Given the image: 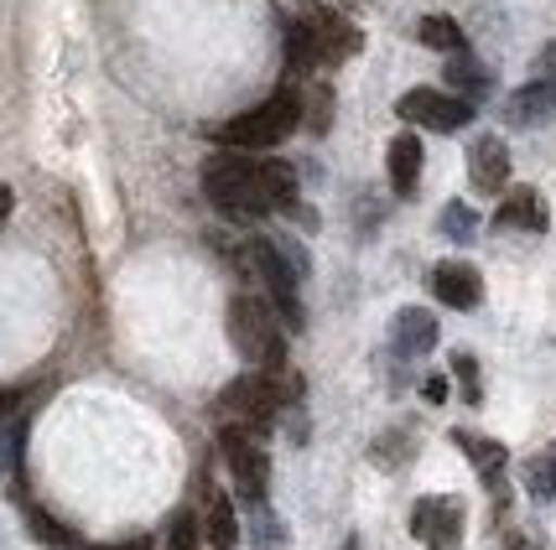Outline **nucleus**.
Listing matches in <instances>:
<instances>
[{
    "mask_svg": "<svg viewBox=\"0 0 556 550\" xmlns=\"http://www.w3.org/2000/svg\"><path fill=\"white\" fill-rule=\"evenodd\" d=\"M203 192L218 214L229 218H266L296 197V171L287 162H255L240 151H218L203 167Z\"/></svg>",
    "mask_w": 556,
    "mask_h": 550,
    "instance_id": "obj_1",
    "label": "nucleus"
},
{
    "mask_svg": "<svg viewBox=\"0 0 556 550\" xmlns=\"http://www.w3.org/2000/svg\"><path fill=\"white\" fill-rule=\"evenodd\" d=\"M302 125V94L296 89H281V94H270L266 104H255V110H244L235 120H224L214 130L218 145H229V151H270V145H281Z\"/></svg>",
    "mask_w": 556,
    "mask_h": 550,
    "instance_id": "obj_2",
    "label": "nucleus"
},
{
    "mask_svg": "<svg viewBox=\"0 0 556 550\" xmlns=\"http://www.w3.org/2000/svg\"><path fill=\"white\" fill-rule=\"evenodd\" d=\"M229 343L255 369H281L287 363V333H281L276 311L261 296H235L229 302Z\"/></svg>",
    "mask_w": 556,
    "mask_h": 550,
    "instance_id": "obj_3",
    "label": "nucleus"
},
{
    "mask_svg": "<svg viewBox=\"0 0 556 550\" xmlns=\"http://www.w3.org/2000/svg\"><path fill=\"white\" fill-rule=\"evenodd\" d=\"M296 389H302V384H281L276 369H255V374H244V380H235L224 389V410H235L250 426H266V421L281 415L287 395H296Z\"/></svg>",
    "mask_w": 556,
    "mask_h": 550,
    "instance_id": "obj_4",
    "label": "nucleus"
},
{
    "mask_svg": "<svg viewBox=\"0 0 556 550\" xmlns=\"http://www.w3.org/2000/svg\"><path fill=\"white\" fill-rule=\"evenodd\" d=\"M250 265H255V276L266 281L270 291V307L276 317L287 322V328H302V296H296V265L281 255V244L276 240H250Z\"/></svg>",
    "mask_w": 556,
    "mask_h": 550,
    "instance_id": "obj_5",
    "label": "nucleus"
},
{
    "mask_svg": "<svg viewBox=\"0 0 556 550\" xmlns=\"http://www.w3.org/2000/svg\"><path fill=\"white\" fill-rule=\"evenodd\" d=\"M395 115L412 125H427L437 136H453V130H463V125L473 120V104L458 94H442V89H412V94H401Z\"/></svg>",
    "mask_w": 556,
    "mask_h": 550,
    "instance_id": "obj_6",
    "label": "nucleus"
},
{
    "mask_svg": "<svg viewBox=\"0 0 556 550\" xmlns=\"http://www.w3.org/2000/svg\"><path fill=\"white\" fill-rule=\"evenodd\" d=\"M224 462H229V478L250 503H266V483H270V457L261 452V442H250V431H224L218 436Z\"/></svg>",
    "mask_w": 556,
    "mask_h": 550,
    "instance_id": "obj_7",
    "label": "nucleus"
},
{
    "mask_svg": "<svg viewBox=\"0 0 556 550\" xmlns=\"http://www.w3.org/2000/svg\"><path fill=\"white\" fill-rule=\"evenodd\" d=\"M412 535L427 550H458L463 546V503L458 499H416Z\"/></svg>",
    "mask_w": 556,
    "mask_h": 550,
    "instance_id": "obj_8",
    "label": "nucleus"
},
{
    "mask_svg": "<svg viewBox=\"0 0 556 550\" xmlns=\"http://www.w3.org/2000/svg\"><path fill=\"white\" fill-rule=\"evenodd\" d=\"M432 296L442 307L468 311V307L484 302V276H479L468 260H442V265H432Z\"/></svg>",
    "mask_w": 556,
    "mask_h": 550,
    "instance_id": "obj_9",
    "label": "nucleus"
},
{
    "mask_svg": "<svg viewBox=\"0 0 556 550\" xmlns=\"http://www.w3.org/2000/svg\"><path fill=\"white\" fill-rule=\"evenodd\" d=\"M505 120L515 130H535V125L556 120V78H535L526 89H515L505 99Z\"/></svg>",
    "mask_w": 556,
    "mask_h": 550,
    "instance_id": "obj_10",
    "label": "nucleus"
},
{
    "mask_svg": "<svg viewBox=\"0 0 556 550\" xmlns=\"http://www.w3.org/2000/svg\"><path fill=\"white\" fill-rule=\"evenodd\" d=\"M468 182L479 192H505L509 188V151L500 136H479L468 151Z\"/></svg>",
    "mask_w": 556,
    "mask_h": 550,
    "instance_id": "obj_11",
    "label": "nucleus"
},
{
    "mask_svg": "<svg viewBox=\"0 0 556 550\" xmlns=\"http://www.w3.org/2000/svg\"><path fill=\"white\" fill-rule=\"evenodd\" d=\"M546 203H541V192L535 188H509V197L494 208V229H526V234H546Z\"/></svg>",
    "mask_w": 556,
    "mask_h": 550,
    "instance_id": "obj_12",
    "label": "nucleus"
},
{
    "mask_svg": "<svg viewBox=\"0 0 556 550\" xmlns=\"http://www.w3.org/2000/svg\"><path fill=\"white\" fill-rule=\"evenodd\" d=\"M390 343H395V354H401V359H421V354H432L437 348V317L427 307L395 311V333H390Z\"/></svg>",
    "mask_w": 556,
    "mask_h": 550,
    "instance_id": "obj_13",
    "label": "nucleus"
},
{
    "mask_svg": "<svg viewBox=\"0 0 556 550\" xmlns=\"http://www.w3.org/2000/svg\"><path fill=\"white\" fill-rule=\"evenodd\" d=\"M313 37H317V57H323V63H343V57H354V52H359V31L343 22L339 11L313 16Z\"/></svg>",
    "mask_w": 556,
    "mask_h": 550,
    "instance_id": "obj_14",
    "label": "nucleus"
},
{
    "mask_svg": "<svg viewBox=\"0 0 556 550\" xmlns=\"http://www.w3.org/2000/svg\"><path fill=\"white\" fill-rule=\"evenodd\" d=\"M453 442H458V452L479 468V478L484 483H500V473H505L509 452L494 442V436H479V431H453Z\"/></svg>",
    "mask_w": 556,
    "mask_h": 550,
    "instance_id": "obj_15",
    "label": "nucleus"
},
{
    "mask_svg": "<svg viewBox=\"0 0 556 550\" xmlns=\"http://www.w3.org/2000/svg\"><path fill=\"white\" fill-rule=\"evenodd\" d=\"M386 156H390V188H395V197H412L416 177H421V141L406 130V136H395V141H390Z\"/></svg>",
    "mask_w": 556,
    "mask_h": 550,
    "instance_id": "obj_16",
    "label": "nucleus"
},
{
    "mask_svg": "<svg viewBox=\"0 0 556 550\" xmlns=\"http://www.w3.org/2000/svg\"><path fill=\"white\" fill-rule=\"evenodd\" d=\"M447 84H453V94L468 99V104H479V99L494 89V78L479 57H468V52H453V63H447Z\"/></svg>",
    "mask_w": 556,
    "mask_h": 550,
    "instance_id": "obj_17",
    "label": "nucleus"
},
{
    "mask_svg": "<svg viewBox=\"0 0 556 550\" xmlns=\"http://www.w3.org/2000/svg\"><path fill=\"white\" fill-rule=\"evenodd\" d=\"M323 57H317V37L313 22H291L287 26V68L291 73H313Z\"/></svg>",
    "mask_w": 556,
    "mask_h": 550,
    "instance_id": "obj_18",
    "label": "nucleus"
},
{
    "mask_svg": "<svg viewBox=\"0 0 556 550\" xmlns=\"http://www.w3.org/2000/svg\"><path fill=\"white\" fill-rule=\"evenodd\" d=\"M203 535H208V546H214V550H229V546H235V540H240V525H235V503H229V499H214V503H208Z\"/></svg>",
    "mask_w": 556,
    "mask_h": 550,
    "instance_id": "obj_19",
    "label": "nucleus"
},
{
    "mask_svg": "<svg viewBox=\"0 0 556 550\" xmlns=\"http://www.w3.org/2000/svg\"><path fill=\"white\" fill-rule=\"evenodd\" d=\"M416 37L437 52H463V26L453 16H421L416 22Z\"/></svg>",
    "mask_w": 556,
    "mask_h": 550,
    "instance_id": "obj_20",
    "label": "nucleus"
},
{
    "mask_svg": "<svg viewBox=\"0 0 556 550\" xmlns=\"http://www.w3.org/2000/svg\"><path fill=\"white\" fill-rule=\"evenodd\" d=\"M26 529H31V535H37L42 546H52V550H73V546H78V535H73L68 525H58L48 509H37V503L26 509Z\"/></svg>",
    "mask_w": 556,
    "mask_h": 550,
    "instance_id": "obj_21",
    "label": "nucleus"
},
{
    "mask_svg": "<svg viewBox=\"0 0 556 550\" xmlns=\"http://www.w3.org/2000/svg\"><path fill=\"white\" fill-rule=\"evenodd\" d=\"M250 540H255V550H281L287 546V529H281V520L270 514L266 503H255V529H250Z\"/></svg>",
    "mask_w": 556,
    "mask_h": 550,
    "instance_id": "obj_22",
    "label": "nucleus"
},
{
    "mask_svg": "<svg viewBox=\"0 0 556 550\" xmlns=\"http://www.w3.org/2000/svg\"><path fill=\"white\" fill-rule=\"evenodd\" d=\"M531 494L535 499H556V442L531 462Z\"/></svg>",
    "mask_w": 556,
    "mask_h": 550,
    "instance_id": "obj_23",
    "label": "nucleus"
},
{
    "mask_svg": "<svg viewBox=\"0 0 556 550\" xmlns=\"http://www.w3.org/2000/svg\"><path fill=\"white\" fill-rule=\"evenodd\" d=\"M473 229H479V218H473V208H468V203H447V208H442V234H447V240H473Z\"/></svg>",
    "mask_w": 556,
    "mask_h": 550,
    "instance_id": "obj_24",
    "label": "nucleus"
},
{
    "mask_svg": "<svg viewBox=\"0 0 556 550\" xmlns=\"http://www.w3.org/2000/svg\"><path fill=\"white\" fill-rule=\"evenodd\" d=\"M453 374H458L468 406H479V359H473V354H453Z\"/></svg>",
    "mask_w": 556,
    "mask_h": 550,
    "instance_id": "obj_25",
    "label": "nucleus"
},
{
    "mask_svg": "<svg viewBox=\"0 0 556 550\" xmlns=\"http://www.w3.org/2000/svg\"><path fill=\"white\" fill-rule=\"evenodd\" d=\"M167 550H198V520L193 514H177V520H172Z\"/></svg>",
    "mask_w": 556,
    "mask_h": 550,
    "instance_id": "obj_26",
    "label": "nucleus"
},
{
    "mask_svg": "<svg viewBox=\"0 0 556 550\" xmlns=\"http://www.w3.org/2000/svg\"><path fill=\"white\" fill-rule=\"evenodd\" d=\"M276 244H281V255L296 265V276H307V270H313V260H307V250H302V244H291V240H276Z\"/></svg>",
    "mask_w": 556,
    "mask_h": 550,
    "instance_id": "obj_27",
    "label": "nucleus"
},
{
    "mask_svg": "<svg viewBox=\"0 0 556 550\" xmlns=\"http://www.w3.org/2000/svg\"><path fill=\"white\" fill-rule=\"evenodd\" d=\"M421 395H427V406H442V400H447V380H442V374H432V380L421 384Z\"/></svg>",
    "mask_w": 556,
    "mask_h": 550,
    "instance_id": "obj_28",
    "label": "nucleus"
},
{
    "mask_svg": "<svg viewBox=\"0 0 556 550\" xmlns=\"http://www.w3.org/2000/svg\"><path fill=\"white\" fill-rule=\"evenodd\" d=\"M535 78H556V42L535 57Z\"/></svg>",
    "mask_w": 556,
    "mask_h": 550,
    "instance_id": "obj_29",
    "label": "nucleus"
},
{
    "mask_svg": "<svg viewBox=\"0 0 556 550\" xmlns=\"http://www.w3.org/2000/svg\"><path fill=\"white\" fill-rule=\"evenodd\" d=\"M16 406H22V389H0V421H11Z\"/></svg>",
    "mask_w": 556,
    "mask_h": 550,
    "instance_id": "obj_30",
    "label": "nucleus"
},
{
    "mask_svg": "<svg viewBox=\"0 0 556 550\" xmlns=\"http://www.w3.org/2000/svg\"><path fill=\"white\" fill-rule=\"evenodd\" d=\"M89 550H151V540H146V535H136V540H115V546H89Z\"/></svg>",
    "mask_w": 556,
    "mask_h": 550,
    "instance_id": "obj_31",
    "label": "nucleus"
},
{
    "mask_svg": "<svg viewBox=\"0 0 556 550\" xmlns=\"http://www.w3.org/2000/svg\"><path fill=\"white\" fill-rule=\"evenodd\" d=\"M11 203H16V192H11V188H5V182H0V223L11 218Z\"/></svg>",
    "mask_w": 556,
    "mask_h": 550,
    "instance_id": "obj_32",
    "label": "nucleus"
},
{
    "mask_svg": "<svg viewBox=\"0 0 556 550\" xmlns=\"http://www.w3.org/2000/svg\"><path fill=\"white\" fill-rule=\"evenodd\" d=\"M343 550H359V540H349V546H343Z\"/></svg>",
    "mask_w": 556,
    "mask_h": 550,
    "instance_id": "obj_33",
    "label": "nucleus"
}]
</instances>
